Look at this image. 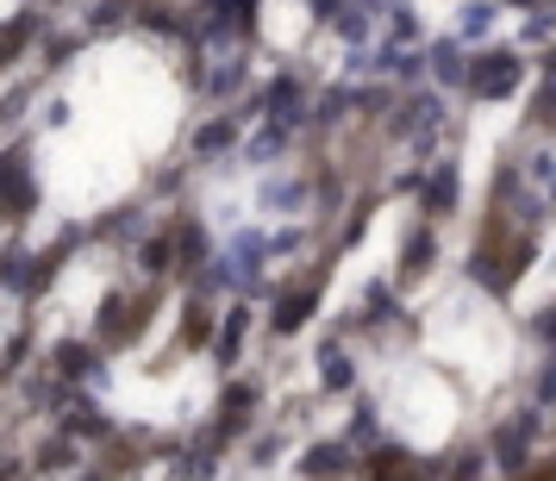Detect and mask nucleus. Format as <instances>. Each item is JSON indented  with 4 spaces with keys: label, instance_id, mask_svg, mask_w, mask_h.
I'll return each instance as SVG.
<instances>
[{
    "label": "nucleus",
    "instance_id": "nucleus-1",
    "mask_svg": "<svg viewBox=\"0 0 556 481\" xmlns=\"http://www.w3.org/2000/svg\"><path fill=\"white\" fill-rule=\"evenodd\" d=\"M451 469L444 463H426V456H413L406 444H369V456H363V481H444Z\"/></svg>",
    "mask_w": 556,
    "mask_h": 481
},
{
    "label": "nucleus",
    "instance_id": "nucleus-2",
    "mask_svg": "<svg viewBox=\"0 0 556 481\" xmlns=\"http://www.w3.org/2000/svg\"><path fill=\"white\" fill-rule=\"evenodd\" d=\"M144 313H151V294H106L101 313H94V338H101V351H126L131 338L144 331Z\"/></svg>",
    "mask_w": 556,
    "mask_h": 481
},
{
    "label": "nucleus",
    "instance_id": "nucleus-3",
    "mask_svg": "<svg viewBox=\"0 0 556 481\" xmlns=\"http://www.w3.org/2000/svg\"><path fill=\"white\" fill-rule=\"evenodd\" d=\"M519 81H526L519 51H481L469 63V94L476 101H506V94H519Z\"/></svg>",
    "mask_w": 556,
    "mask_h": 481
},
{
    "label": "nucleus",
    "instance_id": "nucleus-4",
    "mask_svg": "<svg viewBox=\"0 0 556 481\" xmlns=\"http://www.w3.org/2000/svg\"><path fill=\"white\" fill-rule=\"evenodd\" d=\"M56 426L70 431V438H81V444H113V438H119V426H113L81 388H63V401H56Z\"/></svg>",
    "mask_w": 556,
    "mask_h": 481
},
{
    "label": "nucleus",
    "instance_id": "nucleus-5",
    "mask_svg": "<svg viewBox=\"0 0 556 481\" xmlns=\"http://www.w3.org/2000/svg\"><path fill=\"white\" fill-rule=\"evenodd\" d=\"M531 438H538V413H519V419H506V426L488 431V456H494V469H501V476H526Z\"/></svg>",
    "mask_w": 556,
    "mask_h": 481
},
{
    "label": "nucleus",
    "instance_id": "nucleus-6",
    "mask_svg": "<svg viewBox=\"0 0 556 481\" xmlns=\"http://www.w3.org/2000/svg\"><path fill=\"white\" fill-rule=\"evenodd\" d=\"M319 294H326V281H319V276L288 281V288L276 294V306H269V331H276V338H294V331L319 313Z\"/></svg>",
    "mask_w": 556,
    "mask_h": 481
},
{
    "label": "nucleus",
    "instance_id": "nucleus-7",
    "mask_svg": "<svg viewBox=\"0 0 556 481\" xmlns=\"http://www.w3.org/2000/svg\"><path fill=\"white\" fill-rule=\"evenodd\" d=\"M456 206H463V169H456V156H431L426 181H419V213L426 219H451Z\"/></svg>",
    "mask_w": 556,
    "mask_h": 481
},
{
    "label": "nucleus",
    "instance_id": "nucleus-8",
    "mask_svg": "<svg viewBox=\"0 0 556 481\" xmlns=\"http://www.w3.org/2000/svg\"><path fill=\"white\" fill-rule=\"evenodd\" d=\"M301 476H306V481H344V476H363V463H356V444H351V438H319V444H306Z\"/></svg>",
    "mask_w": 556,
    "mask_h": 481
},
{
    "label": "nucleus",
    "instance_id": "nucleus-9",
    "mask_svg": "<svg viewBox=\"0 0 556 481\" xmlns=\"http://www.w3.org/2000/svg\"><path fill=\"white\" fill-rule=\"evenodd\" d=\"M51 376L56 381H106V363H101V338H63L51 351Z\"/></svg>",
    "mask_w": 556,
    "mask_h": 481
},
{
    "label": "nucleus",
    "instance_id": "nucleus-10",
    "mask_svg": "<svg viewBox=\"0 0 556 481\" xmlns=\"http://www.w3.org/2000/svg\"><path fill=\"white\" fill-rule=\"evenodd\" d=\"M263 119H281V126H301L306 119V81L294 69H281L269 88H263Z\"/></svg>",
    "mask_w": 556,
    "mask_h": 481
},
{
    "label": "nucleus",
    "instance_id": "nucleus-11",
    "mask_svg": "<svg viewBox=\"0 0 556 481\" xmlns=\"http://www.w3.org/2000/svg\"><path fill=\"white\" fill-rule=\"evenodd\" d=\"M31 469H38V476H76L81 469V438H70V431L56 426L51 438L31 451Z\"/></svg>",
    "mask_w": 556,
    "mask_h": 481
},
{
    "label": "nucleus",
    "instance_id": "nucleus-12",
    "mask_svg": "<svg viewBox=\"0 0 556 481\" xmlns=\"http://www.w3.org/2000/svg\"><path fill=\"white\" fill-rule=\"evenodd\" d=\"M176 269L181 276H201L206 263H213V238H206V226L201 219H176Z\"/></svg>",
    "mask_w": 556,
    "mask_h": 481
},
{
    "label": "nucleus",
    "instance_id": "nucleus-13",
    "mask_svg": "<svg viewBox=\"0 0 556 481\" xmlns=\"http://www.w3.org/2000/svg\"><path fill=\"white\" fill-rule=\"evenodd\" d=\"M438 263V231H431V219H419V226L401 238V281H419Z\"/></svg>",
    "mask_w": 556,
    "mask_h": 481
},
{
    "label": "nucleus",
    "instance_id": "nucleus-14",
    "mask_svg": "<svg viewBox=\"0 0 556 481\" xmlns=\"http://www.w3.org/2000/svg\"><path fill=\"white\" fill-rule=\"evenodd\" d=\"M244 338H251V306L244 301H231V313H219V338H213V356L219 363H238V351H244Z\"/></svg>",
    "mask_w": 556,
    "mask_h": 481
},
{
    "label": "nucleus",
    "instance_id": "nucleus-15",
    "mask_svg": "<svg viewBox=\"0 0 556 481\" xmlns=\"http://www.w3.org/2000/svg\"><path fill=\"white\" fill-rule=\"evenodd\" d=\"M244 119H231V113H219V119H206L201 131H194V144H188V151L194 156H226V151H238V144H244Z\"/></svg>",
    "mask_w": 556,
    "mask_h": 481
},
{
    "label": "nucleus",
    "instance_id": "nucleus-16",
    "mask_svg": "<svg viewBox=\"0 0 556 481\" xmlns=\"http://www.w3.org/2000/svg\"><path fill=\"white\" fill-rule=\"evenodd\" d=\"M31 206H38V181L26 176V151L7 156V219H26Z\"/></svg>",
    "mask_w": 556,
    "mask_h": 481
},
{
    "label": "nucleus",
    "instance_id": "nucleus-17",
    "mask_svg": "<svg viewBox=\"0 0 556 481\" xmlns=\"http://www.w3.org/2000/svg\"><path fill=\"white\" fill-rule=\"evenodd\" d=\"M426 56H431V76L444 81V88H469V56H463V38H438Z\"/></svg>",
    "mask_w": 556,
    "mask_h": 481
},
{
    "label": "nucleus",
    "instance_id": "nucleus-18",
    "mask_svg": "<svg viewBox=\"0 0 556 481\" xmlns=\"http://www.w3.org/2000/svg\"><path fill=\"white\" fill-rule=\"evenodd\" d=\"M319 388H326V394H351V388H356L351 351H338V344H319Z\"/></svg>",
    "mask_w": 556,
    "mask_h": 481
},
{
    "label": "nucleus",
    "instance_id": "nucleus-19",
    "mask_svg": "<svg viewBox=\"0 0 556 481\" xmlns=\"http://www.w3.org/2000/svg\"><path fill=\"white\" fill-rule=\"evenodd\" d=\"M381 319H401V326H406L401 294H394L388 281H369V288H363V313H356V326H381Z\"/></svg>",
    "mask_w": 556,
    "mask_h": 481
},
{
    "label": "nucleus",
    "instance_id": "nucleus-20",
    "mask_svg": "<svg viewBox=\"0 0 556 481\" xmlns=\"http://www.w3.org/2000/svg\"><path fill=\"white\" fill-rule=\"evenodd\" d=\"M138 269H144V276H169V269H176V231L138 238Z\"/></svg>",
    "mask_w": 556,
    "mask_h": 481
},
{
    "label": "nucleus",
    "instance_id": "nucleus-21",
    "mask_svg": "<svg viewBox=\"0 0 556 481\" xmlns=\"http://www.w3.org/2000/svg\"><path fill=\"white\" fill-rule=\"evenodd\" d=\"M288 138H294V126H281V119H263V131H256L251 144H244V156H251V163H276V156L288 151Z\"/></svg>",
    "mask_w": 556,
    "mask_h": 481
},
{
    "label": "nucleus",
    "instance_id": "nucleus-22",
    "mask_svg": "<svg viewBox=\"0 0 556 481\" xmlns=\"http://www.w3.org/2000/svg\"><path fill=\"white\" fill-rule=\"evenodd\" d=\"M144 226H151L144 206H119V213H106L101 219V238L106 244H126V238H144Z\"/></svg>",
    "mask_w": 556,
    "mask_h": 481
},
{
    "label": "nucleus",
    "instance_id": "nucleus-23",
    "mask_svg": "<svg viewBox=\"0 0 556 481\" xmlns=\"http://www.w3.org/2000/svg\"><path fill=\"white\" fill-rule=\"evenodd\" d=\"M144 13V0H94V20H88V31H119L126 20H138Z\"/></svg>",
    "mask_w": 556,
    "mask_h": 481
},
{
    "label": "nucleus",
    "instance_id": "nucleus-24",
    "mask_svg": "<svg viewBox=\"0 0 556 481\" xmlns=\"http://www.w3.org/2000/svg\"><path fill=\"white\" fill-rule=\"evenodd\" d=\"M213 338H219V326H213L206 301H188L181 306V344H213Z\"/></svg>",
    "mask_w": 556,
    "mask_h": 481
},
{
    "label": "nucleus",
    "instance_id": "nucleus-25",
    "mask_svg": "<svg viewBox=\"0 0 556 481\" xmlns=\"http://www.w3.org/2000/svg\"><path fill=\"white\" fill-rule=\"evenodd\" d=\"M238 81H244V63H238V51H231V56H219V63L206 69V88H201V94H219V101H226Z\"/></svg>",
    "mask_w": 556,
    "mask_h": 481
},
{
    "label": "nucleus",
    "instance_id": "nucleus-26",
    "mask_svg": "<svg viewBox=\"0 0 556 481\" xmlns=\"http://www.w3.org/2000/svg\"><path fill=\"white\" fill-rule=\"evenodd\" d=\"M263 206H269V213H301L306 181H269V188H263Z\"/></svg>",
    "mask_w": 556,
    "mask_h": 481
},
{
    "label": "nucleus",
    "instance_id": "nucleus-27",
    "mask_svg": "<svg viewBox=\"0 0 556 481\" xmlns=\"http://www.w3.org/2000/svg\"><path fill=\"white\" fill-rule=\"evenodd\" d=\"M351 106H356V88H326V94H319V106H313V119H319V126H338Z\"/></svg>",
    "mask_w": 556,
    "mask_h": 481
},
{
    "label": "nucleus",
    "instance_id": "nucleus-28",
    "mask_svg": "<svg viewBox=\"0 0 556 481\" xmlns=\"http://www.w3.org/2000/svg\"><path fill=\"white\" fill-rule=\"evenodd\" d=\"M331 26H338V38H344V45H356V51H363V38H369V7H344Z\"/></svg>",
    "mask_w": 556,
    "mask_h": 481
},
{
    "label": "nucleus",
    "instance_id": "nucleus-29",
    "mask_svg": "<svg viewBox=\"0 0 556 481\" xmlns=\"http://www.w3.org/2000/svg\"><path fill=\"white\" fill-rule=\"evenodd\" d=\"M488 31H494V0H469L463 7V45L469 38H488Z\"/></svg>",
    "mask_w": 556,
    "mask_h": 481
},
{
    "label": "nucleus",
    "instance_id": "nucleus-30",
    "mask_svg": "<svg viewBox=\"0 0 556 481\" xmlns=\"http://www.w3.org/2000/svg\"><path fill=\"white\" fill-rule=\"evenodd\" d=\"M38 31H45L38 13H13V20H7V56H20L26 51V38H38Z\"/></svg>",
    "mask_w": 556,
    "mask_h": 481
},
{
    "label": "nucleus",
    "instance_id": "nucleus-31",
    "mask_svg": "<svg viewBox=\"0 0 556 481\" xmlns=\"http://www.w3.org/2000/svg\"><path fill=\"white\" fill-rule=\"evenodd\" d=\"M351 444H381V426H376V406L356 401V419H351Z\"/></svg>",
    "mask_w": 556,
    "mask_h": 481
},
{
    "label": "nucleus",
    "instance_id": "nucleus-32",
    "mask_svg": "<svg viewBox=\"0 0 556 481\" xmlns=\"http://www.w3.org/2000/svg\"><path fill=\"white\" fill-rule=\"evenodd\" d=\"M494 456H481V451H463V456H451V476L444 481H481V469H488Z\"/></svg>",
    "mask_w": 556,
    "mask_h": 481
},
{
    "label": "nucleus",
    "instance_id": "nucleus-33",
    "mask_svg": "<svg viewBox=\"0 0 556 481\" xmlns=\"http://www.w3.org/2000/svg\"><path fill=\"white\" fill-rule=\"evenodd\" d=\"M531 406H556V351H551V363L538 369V381H531Z\"/></svg>",
    "mask_w": 556,
    "mask_h": 481
},
{
    "label": "nucleus",
    "instance_id": "nucleus-34",
    "mask_svg": "<svg viewBox=\"0 0 556 481\" xmlns=\"http://www.w3.org/2000/svg\"><path fill=\"white\" fill-rule=\"evenodd\" d=\"M388 38H401V45H413V38H419V20H413V7H394V13H388Z\"/></svg>",
    "mask_w": 556,
    "mask_h": 481
},
{
    "label": "nucleus",
    "instance_id": "nucleus-35",
    "mask_svg": "<svg viewBox=\"0 0 556 481\" xmlns=\"http://www.w3.org/2000/svg\"><path fill=\"white\" fill-rule=\"evenodd\" d=\"M526 176H531V181H544V194L556 201V156H551V151H538V156H531V163H526Z\"/></svg>",
    "mask_w": 556,
    "mask_h": 481
},
{
    "label": "nucleus",
    "instance_id": "nucleus-36",
    "mask_svg": "<svg viewBox=\"0 0 556 481\" xmlns=\"http://www.w3.org/2000/svg\"><path fill=\"white\" fill-rule=\"evenodd\" d=\"M531 338H538L544 351H556V306H544V313L531 319Z\"/></svg>",
    "mask_w": 556,
    "mask_h": 481
},
{
    "label": "nucleus",
    "instance_id": "nucleus-37",
    "mask_svg": "<svg viewBox=\"0 0 556 481\" xmlns=\"http://www.w3.org/2000/svg\"><path fill=\"white\" fill-rule=\"evenodd\" d=\"M76 51H81V31H70V38H51V51H45V63L56 69L63 56H76Z\"/></svg>",
    "mask_w": 556,
    "mask_h": 481
},
{
    "label": "nucleus",
    "instance_id": "nucleus-38",
    "mask_svg": "<svg viewBox=\"0 0 556 481\" xmlns=\"http://www.w3.org/2000/svg\"><path fill=\"white\" fill-rule=\"evenodd\" d=\"M369 213H376V206H369V201H363V206H356V213H351V226H344V244H356V238L369 231Z\"/></svg>",
    "mask_w": 556,
    "mask_h": 481
},
{
    "label": "nucleus",
    "instance_id": "nucleus-39",
    "mask_svg": "<svg viewBox=\"0 0 556 481\" xmlns=\"http://www.w3.org/2000/svg\"><path fill=\"white\" fill-rule=\"evenodd\" d=\"M551 20H556V13H551ZM551 20H544V13H538V20H526V45H551Z\"/></svg>",
    "mask_w": 556,
    "mask_h": 481
},
{
    "label": "nucleus",
    "instance_id": "nucleus-40",
    "mask_svg": "<svg viewBox=\"0 0 556 481\" xmlns=\"http://www.w3.org/2000/svg\"><path fill=\"white\" fill-rule=\"evenodd\" d=\"M76 481H113V469H81Z\"/></svg>",
    "mask_w": 556,
    "mask_h": 481
},
{
    "label": "nucleus",
    "instance_id": "nucleus-41",
    "mask_svg": "<svg viewBox=\"0 0 556 481\" xmlns=\"http://www.w3.org/2000/svg\"><path fill=\"white\" fill-rule=\"evenodd\" d=\"M506 481H556V469H538V476H506Z\"/></svg>",
    "mask_w": 556,
    "mask_h": 481
},
{
    "label": "nucleus",
    "instance_id": "nucleus-42",
    "mask_svg": "<svg viewBox=\"0 0 556 481\" xmlns=\"http://www.w3.org/2000/svg\"><path fill=\"white\" fill-rule=\"evenodd\" d=\"M501 7H531V0H501Z\"/></svg>",
    "mask_w": 556,
    "mask_h": 481
},
{
    "label": "nucleus",
    "instance_id": "nucleus-43",
    "mask_svg": "<svg viewBox=\"0 0 556 481\" xmlns=\"http://www.w3.org/2000/svg\"><path fill=\"white\" fill-rule=\"evenodd\" d=\"M551 7H556V0H551Z\"/></svg>",
    "mask_w": 556,
    "mask_h": 481
}]
</instances>
